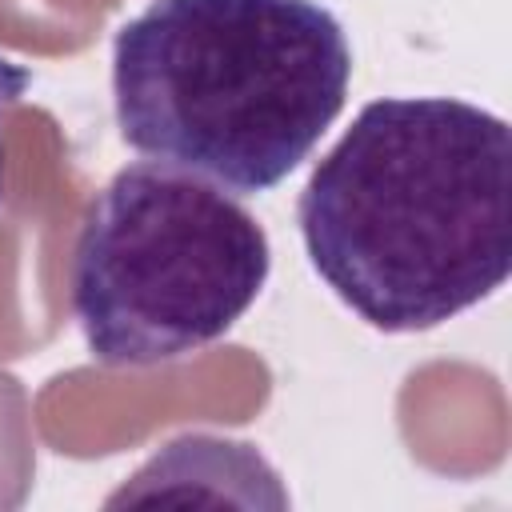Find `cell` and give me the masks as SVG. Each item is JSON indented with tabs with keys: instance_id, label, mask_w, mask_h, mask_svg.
Masks as SVG:
<instances>
[{
	"instance_id": "1",
	"label": "cell",
	"mask_w": 512,
	"mask_h": 512,
	"mask_svg": "<svg viewBox=\"0 0 512 512\" xmlns=\"http://www.w3.org/2000/svg\"><path fill=\"white\" fill-rule=\"evenodd\" d=\"M296 220L360 320L436 328L512 272V132L456 96L372 100L312 168Z\"/></svg>"
},
{
	"instance_id": "2",
	"label": "cell",
	"mask_w": 512,
	"mask_h": 512,
	"mask_svg": "<svg viewBox=\"0 0 512 512\" xmlns=\"http://www.w3.org/2000/svg\"><path fill=\"white\" fill-rule=\"evenodd\" d=\"M348 80V36L316 0H152L112 40L120 136L240 196L308 160Z\"/></svg>"
},
{
	"instance_id": "3",
	"label": "cell",
	"mask_w": 512,
	"mask_h": 512,
	"mask_svg": "<svg viewBox=\"0 0 512 512\" xmlns=\"http://www.w3.org/2000/svg\"><path fill=\"white\" fill-rule=\"evenodd\" d=\"M268 232L224 188L160 160L120 168L72 248V312L100 364H160L220 340L260 296Z\"/></svg>"
},
{
	"instance_id": "4",
	"label": "cell",
	"mask_w": 512,
	"mask_h": 512,
	"mask_svg": "<svg viewBox=\"0 0 512 512\" xmlns=\"http://www.w3.org/2000/svg\"><path fill=\"white\" fill-rule=\"evenodd\" d=\"M28 84H32V72H28L24 64L0 56V196H4V116H8V108L24 96Z\"/></svg>"
}]
</instances>
